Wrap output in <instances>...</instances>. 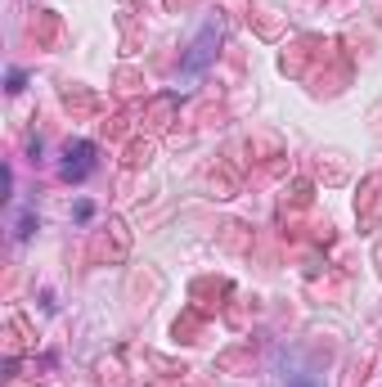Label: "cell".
Masks as SVG:
<instances>
[{
    "mask_svg": "<svg viewBox=\"0 0 382 387\" xmlns=\"http://www.w3.org/2000/svg\"><path fill=\"white\" fill-rule=\"evenodd\" d=\"M90 144H77V149H72L68 144V162H64V176H81V172H90Z\"/></svg>",
    "mask_w": 382,
    "mask_h": 387,
    "instance_id": "obj_1",
    "label": "cell"
},
{
    "mask_svg": "<svg viewBox=\"0 0 382 387\" xmlns=\"http://www.w3.org/2000/svg\"><path fill=\"white\" fill-rule=\"evenodd\" d=\"M212 41H216V28H207V32L198 36V45H193V59H189L184 68H189V72H193V68H203V59L212 54Z\"/></svg>",
    "mask_w": 382,
    "mask_h": 387,
    "instance_id": "obj_2",
    "label": "cell"
},
{
    "mask_svg": "<svg viewBox=\"0 0 382 387\" xmlns=\"http://www.w3.org/2000/svg\"><path fill=\"white\" fill-rule=\"evenodd\" d=\"M288 387H311V383H306V379H288Z\"/></svg>",
    "mask_w": 382,
    "mask_h": 387,
    "instance_id": "obj_3",
    "label": "cell"
}]
</instances>
